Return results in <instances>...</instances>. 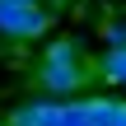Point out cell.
Instances as JSON below:
<instances>
[{
	"mask_svg": "<svg viewBox=\"0 0 126 126\" xmlns=\"http://www.w3.org/2000/svg\"><path fill=\"white\" fill-rule=\"evenodd\" d=\"M89 75H94V65H84V56H79V42L75 37H61V42H51L47 51H42V61H37V70H33V89H42V94H79L84 84H89Z\"/></svg>",
	"mask_w": 126,
	"mask_h": 126,
	"instance_id": "1",
	"label": "cell"
},
{
	"mask_svg": "<svg viewBox=\"0 0 126 126\" xmlns=\"http://www.w3.org/2000/svg\"><path fill=\"white\" fill-rule=\"evenodd\" d=\"M51 28V14L42 5H14V0H0V33L14 37V42H33Z\"/></svg>",
	"mask_w": 126,
	"mask_h": 126,
	"instance_id": "2",
	"label": "cell"
},
{
	"mask_svg": "<svg viewBox=\"0 0 126 126\" xmlns=\"http://www.w3.org/2000/svg\"><path fill=\"white\" fill-rule=\"evenodd\" d=\"M5 126H61V103H51V98H33V103L14 108Z\"/></svg>",
	"mask_w": 126,
	"mask_h": 126,
	"instance_id": "3",
	"label": "cell"
},
{
	"mask_svg": "<svg viewBox=\"0 0 126 126\" xmlns=\"http://www.w3.org/2000/svg\"><path fill=\"white\" fill-rule=\"evenodd\" d=\"M94 75H98L103 84H126V42L108 47V51L94 61Z\"/></svg>",
	"mask_w": 126,
	"mask_h": 126,
	"instance_id": "4",
	"label": "cell"
},
{
	"mask_svg": "<svg viewBox=\"0 0 126 126\" xmlns=\"http://www.w3.org/2000/svg\"><path fill=\"white\" fill-rule=\"evenodd\" d=\"M61 126H94V98H70V103H61Z\"/></svg>",
	"mask_w": 126,
	"mask_h": 126,
	"instance_id": "5",
	"label": "cell"
},
{
	"mask_svg": "<svg viewBox=\"0 0 126 126\" xmlns=\"http://www.w3.org/2000/svg\"><path fill=\"white\" fill-rule=\"evenodd\" d=\"M14 5H37V0H14Z\"/></svg>",
	"mask_w": 126,
	"mask_h": 126,
	"instance_id": "6",
	"label": "cell"
},
{
	"mask_svg": "<svg viewBox=\"0 0 126 126\" xmlns=\"http://www.w3.org/2000/svg\"><path fill=\"white\" fill-rule=\"evenodd\" d=\"M0 126H5V122H0Z\"/></svg>",
	"mask_w": 126,
	"mask_h": 126,
	"instance_id": "7",
	"label": "cell"
}]
</instances>
